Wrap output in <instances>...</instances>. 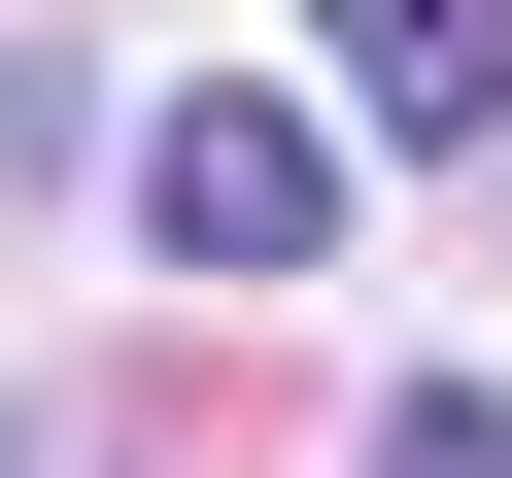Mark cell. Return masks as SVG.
<instances>
[{
	"instance_id": "1",
	"label": "cell",
	"mask_w": 512,
	"mask_h": 478,
	"mask_svg": "<svg viewBox=\"0 0 512 478\" xmlns=\"http://www.w3.org/2000/svg\"><path fill=\"white\" fill-rule=\"evenodd\" d=\"M137 274H205V308L342 274V69H205V103H137Z\"/></svg>"
},
{
	"instance_id": "2",
	"label": "cell",
	"mask_w": 512,
	"mask_h": 478,
	"mask_svg": "<svg viewBox=\"0 0 512 478\" xmlns=\"http://www.w3.org/2000/svg\"><path fill=\"white\" fill-rule=\"evenodd\" d=\"M342 137H512V0H308Z\"/></svg>"
}]
</instances>
